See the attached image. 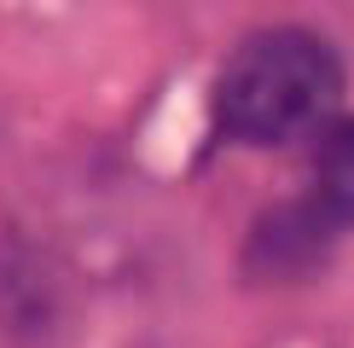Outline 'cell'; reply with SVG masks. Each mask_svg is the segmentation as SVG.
<instances>
[{
    "mask_svg": "<svg viewBox=\"0 0 354 348\" xmlns=\"http://www.w3.org/2000/svg\"><path fill=\"white\" fill-rule=\"evenodd\" d=\"M337 232L343 226H337L308 192L290 197V203H273L244 238V273L256 284H302L331 261Z\"/></svg>",
    "mask_w": 354,
    "mask_h": 348,
    "instance_id": "obj_2",
    "label": "cell"
},
{
    "mask_svg": "<svg viewBox=\"0 0 354 348\" xmlns=\"http://www.w3.org/2000/svg\"><path fill=\"white\" fill-rule=\"evenodd\" d=\"M308 197H314L343 232L354 226V116H337L326 134L314 139V174H308Z\"/></svg>",
    "mask_w": 354,
    "mask_h": 348,
    "instance_id": "obj_3",
    "label": "cell"
},
{
    "mask_svg": "<svg viewBox=\"0 0 354 348\" xmlns=\"http://www.w3.org/2000/svg\"><path fill=\"white\" fill-rule=\"evenodd\" d=\"M343 110V58L302 23H273L227 52L209 93V116L232 145L285 151L319 139Z\"/></svg>",
    "mask_w": 354,
    "mask_h": 348,
    "instance_id": "obj_1",
    "label": "cell"
}]
</instances>
